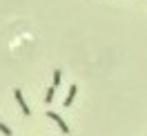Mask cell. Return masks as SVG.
Masks as SVG:
<instances>
[{"label": "cell", "mask_w": 147, "mask_h": 136, "mask_svg": "<svg viewBox=\"0 0 147 136\" xmlns=\"http://www.w3.org/2000/svg\"><path fill=\"white\" fill-rule=\"evenodd\" d=\"M76 94H78V85L74 83L71 87H69V91H67V98H65V107H71L74 98H76Z\"/></svg>", "instance_id": "cell-3"}, {"label": "cell", "mask_w": 147, "mask_h": 136, "mask_svg": "<svg viewBox=\"0 0 147 136\" xmlns=\"http://www.w3.org/2000/svg\"><path fill=\"white\" fill-rule=\"evenodd\" d=\"M13 98H16V103H18L20 112H22L25 116H31V109H29L27 100H25V96H22V91H20V89H13Z\"/></svg>", "instance_id": "cell-1"}, {"label": "cell", "mask_w": 147, "mask_h": 136, "mask_svg": "<svg viewBox=\"0 0 147 136\" xmlns=\"http://www.w3.org/2000/svg\"><path fill=\"white\" fill-rule=\"evenodd\" d=\"M54 96H56V87L51 85V87H47V94H45V103H51V100H54Z\"/></svg>", "instance_id": "cell-5"}, {"label": "cell", "mask_w": 147, "mask_h": 136, "mask_svg": "<svg viewBox=\"0 0 147 136\" xmlns=\"http://www.w3.org/2000/svg\"><path fill=\"white\" fill-rule=\"evenodd\" d=\"M60 81H63V72H60V69H54V81H51V85H54V87H58V85H60Z\"/></svg>", "instance_id": "cell-4"}, {"label": "cell", "mask_w": 147, "mask_h": 136, "mask_svg": "<svg viewBox=\"0 0 147 136\" xmlns=\"http://www.w3.org/2000/svg\"><path fill=\"white\" fill-rule=\"evenodd\" d=\"M47 118H51L56 125L60 127V132H63V134H69V127H67V123L63 120V116H58L56 112H47Z\"/></svg>", "instance_id": "cell-2"}, {"label": "cell", "mask_w": 147, "mask_h": 136, "mask_svg": "<svg viewBox=\"0 0 147 136\" xmlns=\"http://www.w3.org/2000/svg\"><path fill=\"white\" fill-rule=\"evenodd\" d=\"M0 132H2L5 136H11V134H13V132H11V127H9V125H5V123H0Z\"/></svg>", "instance_id": "cell-6"}]
</instances>
